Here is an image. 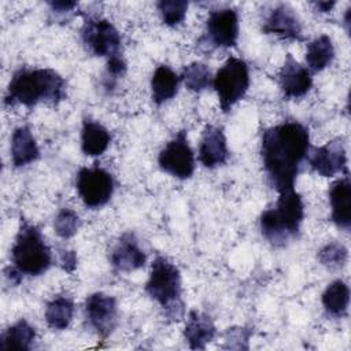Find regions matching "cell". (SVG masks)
Returning a JSON list of instances; mask_svg holds the SVG:
<instances>
[{"mask_svg":"<svg viewBox=\"0 0 351 351\" xmlns=\"http://www.w3.org/2000/svg\"><path fill=\"white\" fill-rule=\"evenodd\" d=\"M310 152L308 129L298 121H284L265 129L261 156L267 181L278 193L295 189L303 160Z\"/></svg>","mask_w":351,"mask_h":351,"instance_id":"cell-1","label":"cell"},{"mask_svg":"<svg viewBox=\"0 0 351 351\" xmlns=\"http://www.w3.org/2000/svg\"><path fill=\"white\" fill-rule=\"evenodd\" d=\"M66 97V81L52 69H19L4 95L5 106L34 107L40 101L58 104Z\"/></svg>","mask_w":351,"mask_h":351,"instance_id":"cell-2","label":"cell"},{"mask_svg":"<svg viewBox=\"0 0 351 351\" xmlns=\"http://www.w3.org/2000/svg\"><path fill=\"white\" fill-rule=\"evenodd\" d=\"M303 218V199L295 189H289L280 192L276 204L261 214L259 228L271 245L284 247L298 237Z\"/></svg>","mask_w":351,"mask_h":351,"instance_id":"cell-3","label":"cell"},{"mask_svg":"<svg viewBox=\"0 0 351 351\" xmlns=\"http://www.w3.org/2000/svg\"><path fill=\"white\" fill-rule=\"evenodd\" d=\"M147 295L165 311L169 321L184 318L185 303L182 300V282L178 267L165 256H156L144 287Z\"/></svg>","mask_w":351,"mask_h":351,"instance_id":"cell-4","label":"cell"},{"mask_svg":"<svg viewBox=\"0 0 351 351\" xmlns=\"http://www.w3.org/2000/svg\"><path fill=\"white\" fill-rule=\"evenodd\" d=\"M11 261L22 276H41L52 265V252L41 230L23 218L11 248Z\"/></svg>","mask_w":351,"mask_h":351,"instance_id":"cell-5","label":"cell"},{"mask_svg":"<svg viewBox=\"0 0 351 351\" xmlns=\"http://www.w3.org/2000/svg\"><path fill=\"white\" fill-rule=\"evenodd\" d=\"M213 86L217 92L219 107L223 112L240 101L250 88V69L245 60L229 56L213 77Z\"/></svg>","mask_w":351,"mask_h":351,"instance_id":"cell-6","label":"cell"},{"mask_svg":"<svg viewBox=\"0 0 351 351\" xmlns=\"http://www.w3.org/2000/svg\"><path fill=\"white\" fill-rule=\"evenodd\" d=\"M75 188L86 207L100 208L110 202L114 193V178L97 165L81 167L77 173Z\"/></svg>","mask_w":351,"mask_h":351,"instance_id":"cell-7","label":"cell"},{"mask_svg":"<svg viewBox=\"0 0 351 351\" xmlns=\"http://www.w3.org/2000/svg\"><path fill=\"white\" fill-rule=\"evenodd\" d=\"M81 38L86 49L95 56L108 59L119 53L121 34L115 26L104 18H86L81 27Z\"/></svg>","mask_w":351,"mask_h":351,"instance_id":"cell-8","label":"cell"},{"mask_svg":"<svg viewBox=\"0 0 351 351\" xmlns=\"http://www.w3.org/2000/svg\"><path fill=\"white\" fill-rule=\"evenodd\" d=\"M158 165L162 171L178 178L188 180L195 171V154L189 145L185 130H180L159 152Z\"/></svg>","mask_w":351,"mask_h":351,"instance_id":"cell-9","label":"cell"},{"mask_svg":"<svg viewBox=\"0 0 351 351\" xmlns=\"http://www.w3.org/2000/svg\"><path fill=\"white\" fill-rule=\"evenodd\" d=\"M88 326L101 339H107L118 324L117 299L104 292L90 293L84 303Z\"/></svg>","mask_w":351,"mask_h":351,"instance_id":"cell-10","label":"cell"},{"mask_svg":"<svg viewBox=\"0 0 351 351\" xmlns=\"http://www.w3.org/2000/svg\"><path fill=\"white\" fill-rule=\"evenodd\" d=\"M239 38V14L234 8H218L208 14L204 36L199 43L213 48L234 47Z\"/></svg>","mask_w":351,"mask_h":351,"instance_id":"cell-11","label":"cell"},{"mask_svg":"<svg viewBox=\"0 0 351 351\" xmlns=\"http://www.w3.org/2000/svg\"><path fill=\"white\" fill-rule=\"evenodd\" d=\"M310 167L322 177H335L347 171V151L343 138L337 137L314 148L307 156Z\"/></svg>","mask_w":351,"mask_h":351,"instance_id":"cell-12","label":"cell"},{"mask_svg":"<svg viewBox=\"0 0 351 351\" xmlns=\"http://www.w3.org/2000/svg\"><path fill=\"white\" fill-rule=\"evenodd\" d=\"M262 32L281 40H304L300 19L288 4H278L269 11L263 21Z\"/></svg>","mask_w":351,"mask_h":351,"instance_id":"cell-13","label":"cell"},{"mask_svg":"<svg viewBox=\"0 0 351 351\" xmlns=\"http://www.w3.org/2000/svg\"><path fill=\"white\" fill-rule=\"evenodd\" d=\"M278 84L284 97L298 99L304 96L313 86V77L307 67L302 66L291 53H287L278 71Z\"/></svg>","mask_w":351,"mask_h":351,"instance_id":"cell-14","label":"cell"},{"mask_svg":"<svg viewBox=\"0 0 351 351\" xmlns=\"http://www.w3.org/2000/svg\"><path fill=\"white\" fill-rule=\"evenodd\" d=\"M229 149L223 129L215 125H206L199 143V160L207 169H215L226 163Z\"/></svg>","mask_w":351,"mask_h":351,"instance_id":"cell-15","label":"cell"},{"mask_svg":"<svg viewBox=\"0 0 351 351\" xmlns=\"http://www.w3.org/2000/svg\"><path fill=\"white\" fill-rule=\"evenodd\" d=\"M147 255L132 232L123 233L110 252L111 266L123 273L134 271L145 265Z\"/></svg>","mask_w":351,"mask_h":351,"instance_id":"cell-16","label":"cell"},{"mask_svg":"<svg viewBox=\"0 0 351 351\" xmlns=\"http://www.w3.org/2000/svg\"><path fill=\"white\" fill-rule=\"evenodd\" d=\"M329 203L333 223L339 229L348 232L351 228V181L348 173L330 184Z\"/></svg>","mask_w":351,"mask_h":351,"instance_id":"cell-17","label":"cell"},{"mask_svg":"<svg viewBox=\"0 0 351 351\" xmlns=\"http://www.w3.org/2000/svg\"><path fill=\"white\" fill-rule=\"evenodd\" d=\"M217 335L211 317L206 313L192 310L188 314L184 328V339L192 350H204Z\"/></svg>","mask_w":351,"mask_h":351,"instance_id":"cell-18","label":"cell"},{"mask_svg":"<svg viewBox=\"0 0 351 351\" xmlns=\"http://www.w3.org/2000/svg\"><path fill=\"white\" fill-rule=\"evenodd\" d=\"M11 162L14 167H23L40 158L37 141L29 126H18L11 136Z\"/></svg>","mask_w":351,"mask_h":351,"instance_id":"cell-19","label":"cell"},{"mask_svg":"<svg viewBox=\"0 0 351 351\" xmlns=\"http://www.w3.org/2000/svg\"><path fill=\"white\" fill-rule=\"evenodd\" d=\"M111 143V134L100 122L84 119L81 129V149L88 156H99L106 152Z\"/></svg>","mask_w":351,"mask_h":351,"instance_id":"cell-20","label":"cell"},{"mask_svg":"<svg viewBox=\"0 0 351 351\" xmlns=\"http://www.w3.org/2000/svg\"><path fill=\"white\" fill-rule=\"evenodd\" d=\"M181 77L177 75L169 66L160 64L155 69L151 78V97L156 106L171 100L180 86Z\"/></svg>","mask_w":351,"mask_h":351,"instance_id":"cell-21","label":"cell"},{"mask_svg":"<svg viewBox=\"0 0 351 351\" xmlns=\"http://www.w3.org/2000/svg\"><path fill=\"white\" fill-rule=\"evenodd\" d=\"M34 340H36L34 326L30 325L25 318H21L3 330L0 336V350L27 351L33 347Z\"/></svg>","mask_w":351,"mask_h":351,"instance_id":"cell-22","label":"cell"},{"mask_svg":"<svg viewBox=\"0 0 351 351\" xmlns=\"http://www.w3.org/2000/svg\"><path fill=\"white\" fill-rule=\"evenodd\" d=\"M322 306L325 311L336 318H343L347 315L350 304V288L343 280L332 281L324 291L321 296Z\"/></svg>","mask_w":351,"mask_h":351,"instance_id":"cell-23","label":"cell"},{"mask_svg":"<svg viewBox=\"0 0 351 351\" xmlns=\"http://www.w3.org/2000/svg\"><path fill=\"white\" fill-rule=\"evenodd\" d=\"M74 315V302L67 295H56L45 307V322L55 330H64L69 328Z\"/></svg>","mask_w":351,"mask_h":351,"instance_id":"cell-24","label":"cell"},{"mask_svg":"<svg viewBox=\"0 0 351 351\" xmlns=\"http://www.w3.org/2000/svg\"><path fill=\"white\" fill-rule=\"evenodd\" d=\"M335 59V45L332 38L326 34H321L307 44L306 63L310 71L318 73L326 69Z\"/></svg>","mask_w":351,"mask_h":351,"instance_id":"cell-25","label":"cell"},{"mask_svg":"<svg viewBox=\"0 0 351 351\" xmlns=\"http://www.w3.org/2000/svg\"><path fill=\"white\" fill-rule=\"evenodd\" d=\"M181 81L189 90L199 93L213 85V75L207 64L202 62H192L184 69Z\"/></svg>","mask_w":351,"mask_h":351,"instance_id":"cell-26","label":"cell"},{"mask_svg":"<svg viewBox=\"0 0 351 351\" xmlns=\"http://www.w3.org/2000/svg\"><path fill=\"white\" fill-rule=\"evenodd\" d=\"M317 258L322 266L329 270H339L346 266L348 259V250L339 241H330L325 244L317 254Z\"/></svg>","mask_w":351,"mask_h":351,"instance_id":"cell-27","label":"cell"},{"mask_svg":"<svg viewBox=\"0 0 351 351\" xmlns=\"http://www.w3.org/2000/svg\"><path fill=\"white\" fill-rule=\"evenodd\" d=\"M159 15L165 25L167 26H177L181 22H184L186 10H188V1L185 0H160L156 4Z\"/></svg>","mask_w":351,"mask_h":351,"instance_id":"cell-28","label":"cell"},{"mask_svg":"<svg viewBox=\"0 0 351 351\" xmlns=\"http://www.w3.org/2000/svg\"><path fill=\"white\" fill-rule=\"evenodd\" d=\"M81 226L80 215L71 208H62L53 219V230L62 239L73 237Z\"/></svg>","mask_w":351,"mask_h":351,"instance_id":"cell-29","label":"cell"},{"mask_svg":"<svg viewBox=\"0 0 351 351\" xmlns=\"http://www.w3.org/2000/svg\"><path fill=\"white\" fill-rule=\"evenodd\" d=\"M125 73H126V62L121 53L108 58L104 78H103L104 89L111 92L115 88L118 78L122 77Z\"/></svg>","mask_w":351,"mask_h":351,"instance_id":"cell-30","label":"cell"},{"mask_svg":"<svg viewBox=\"0 0 351 351\" xmlns=\"http://www.w3.org/2000/svg\"><path fill=\"white\" fill-rule=\"evenodd\" d=\"M252 330L241 326L229 328L225 333V348H236V350H247L248 340Z\"/></svg>","mask_w":351,"mask_h":351,"instance_id":"cell-31","label":"cell"},{"mask_svg":"<svg viewBox=\"0 0 351 351\" xmlns=\"http://www.w3.org/2000/svg\"><path fill=\"white\" fill-rule=\"evenodd\" d=\"M60 266L63 270L73 273L77 267V255L74 251H62L60 254Z\"/></svg>","mask_w":351,"mask_h":351,"instance_id":"cell-32","label":"cell"},{"mask_svg":"<svg viewBox=\"0 0 351 351\" xmlns=\"http://www.w3.org/2000/svg\"><path fill=\"white\" fill-rule=\"evenodd\" d=\"M48 4L51 7L52 12L58 14V15L69 14V12H71L77 7L75 1H51Z\"/></svg>","mask_w":351,"mask_h":351,"instance_id":"cell-33","label":"cell"},{"mask_svg":"<svg viewBox=\"0 0 351 351\" xmlns=\"http://www.w3.org/2000/svg\"><path fill=\"white\" fill-rule=\"evenodd\" d=\"M335 1H315L314 5L319 12H329L335 7Z\"/></svg>","mask_w":351,"mask_h":351,"instance_id":"cell-34","label":"cell"}]
</instances>
